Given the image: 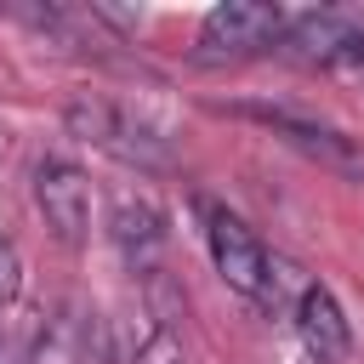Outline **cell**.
<instances>
[{"mask_svg":"<svg viewBox=\"0 0 364 364\" xmlns=\"http://www.w3.org/2000/svg\"><path fill=\"white\" fill-rule=\"evenodd\" d=\"M199 222H205V245H210L216 273H222L245 301L279 307V273H284V267H273V256L262 250V239H256L228 205H216V199H199Z\"/></svg>","mask_w":364,"mask_h":364,"instance_id":"obj_1","label":"cell"},{"mask_svg":"<svg viewBox=\"0 0 364 364\" xmlns=\"http://www.w3.org/2000/svg\"><path fill=\"white\" fill-rule=\"evenodd\" d=\"M63 125H68L80 142L114 154L119 165H136V171H165V165H171L165 136H159L154 125H142L136 114H125L119 102H108V97H74V102L63 108Z\"/></svg>","mask_w":364,"mask_h":364,"instance_id":"obj_2","label":"cell"},{"mask_svg":"<svg viewBox=\"0 0 364 364\" xmlns=\"http://www.w3.org/2000/svg\"><path fill=\"white\" fill-rule=\"evenodd\" d=\"M284 11L262 6V0H228L216 11H205L199 23V63H239L256 51H279L284 40Z\"/></svg>","mask_w":364,"mask_h":364,"instance_id":"obj_3","label":"cell"},{"mask_svg":"<svg viewBox=\"0 0 364 364\" xmlns=\"http://www.w3.org/2000/svg\"><path fill=\"white\" fill-rule=\"evenodd\" d=\"M279 51L301 68H358L364 57V17L358 11H336V6H318V11H301L284 23V40Z\"/></svg>","mask_w":364,"mask_h":364,"instance_id":"obj_4","label":"cell"},{"mask_svg":"<svg viewBox=\"0 0 364 364\" xmlns=\"http://www.w3.org/2000/svg\"><path fill=\"white\" fill-rule=\"evenodd\" d=\"M28 364H108V318L80 301H57L28 336Z\"/></svg>","mask_w":364,"mask_h":364,"instance_id":"obj_5","label":"cell"},{"mask_svg":"<svg viewBox=\"0 0 364 364\" xmlns=\"http://www.w3.org/2000/svg\"><path fill=\"white\" fill-rule=\"evenodd\" d=\"M239 114H245V119H262L273 136H284L296 154L318 159L324 171L364 182V136H347V131L318 125V119H301V114H290V108H239Z\"/></svg>","mask_w":364,"mask_h":364,"instance_id":"obj_6","label":"cell"},{"mask_svg":"<svg viewBox=\"0 0 364 364\" xmlns=\"http://www.w3.org/2000/svg\"><path fill=\"white\" fill-rule=\"evenodd\" d=\"M34 205L57 245H85L91 233V176L74 159H40L34 171Z\"/></svg>","mask_w":364,"mask_h":364,"instance_id":"obj_7","label":"cell"},{"mask_svg":"<svg viewBox=\"0 0 364 364\" xmlns=\"http://www.w3.org/2000/svg\"><path fill=\"white\" fill-rule=\"evenodd\" d=\"M296 336H301L313 364H347V353H353L347 313H341V301L324 284H301V296H296Z\"/></svg>","mask_w":364,"mask_h":364,"instance_id":"obj_8","label":"cell"},{"mask_svg":"<svg viewBox=\"0 0 364 364\" xmlns=\"http://www.w3.org/2000/svg\"><path fill=\"white\" fill-rule=\"evenodd\" d=\"M114 245H119V256L131 262V273H159V250H165V216H159V205L154 199H119L114 205Z\"/></svg>","mask_w":364,"mask_h":364,"instance_id":"obj_9","label":"cell"},{"mask_svg":"<svg viewBox=\"0 0 364 364\" xmlns=\"http://www.w3.org/2000/svg\"><path fill=\"white\" fill-rule=\"evenodd\" d=\"M108 364H182V336L154 313L108 318Z\"/></svg>","mask_w":364,"mask_h":364,"instance_id":"obj_10","label":"cell"},{"mask_svg":"<svg viewBox=\"0 0 364 364\" xmlns=\"http://www.w3.org/2000/svg\"><path fill=\"white\" fill-rule=\"evenodd\" d=\"M17 290H23V256L11 239H0V313L17 301Z\"/></svg>","mask_w":364,"mask_h":364,"instance_id":"obj_11","label":"cell"},{"mask_svg":"<svg viewBox=\"0 0 364 364\" xmlns=\"http://www.w3.org/2000/svg\"><path fill=\"white\" fill-rule=\"evenodd\" d=\"M6 148H11V142H6V125H0V165H6Z\"/></svg>","mask_w":364,"mask_h":364,"instance_id":"obj_12","label":"cell"},{"mask_svg":"<svg viewBox=\"0 0 364 364\" xmlns=\"http://www.w3.org/2000/svg\"><path fill=\"white\" fill-rule=\"evenodd\" d=\"M358 68H364V57H358Z\"/></svg>","mask_w":364,"mask_h":364,"instance_id":"obj_13","label":"cell"}]
</instances>
